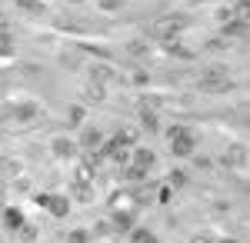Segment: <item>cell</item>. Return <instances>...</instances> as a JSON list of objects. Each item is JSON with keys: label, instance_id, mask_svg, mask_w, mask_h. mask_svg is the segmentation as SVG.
Listing matches in <instances>:
<instances>
[{"label": "cell", "instance_id": "6da1fadb", "mask_svg": "<svg viewBox=\"0 0 250 243\" xmlns=\"http://www.w3.org/2000/svg\"><path fill=\"white\" fill-rule=\"evenodd\" d=\"M197 90L200 94H230V90H237V80L230 77V67H224V63H213V67H207L204 70V77L197 80Z\"/></svg>", "mask_w": 250, "mask_h": 243}, {"label": "cell", "instance_id": "7a4b0ae2", "mask_svg": "<svg viewBox=\"0 0 250 243\" xmlns=\"http://www.w3.org/2000/svg\"><path fill=\"white\" fill-rule=\"evenodd\" d=\"M94 163L90 160H83L77 167V173L70 177V203H94V197H97V187H94Z\"/></svg>", "mask_w": 250, "mask_h": 243}, {"label": "cell", "instance_id": "3957f363", "mask_svg": "<svg viewBox=\"0 0 250 243\" xmlns=\"http://www.w3.org/2000/svg\"><path fill=\"white\" fill-rule=\"evenodd\" d=\"M167 140H170V153H173V157H180V160L193 157V153H197V147H200L197 130H193V127H187V123H173L170 130H167Z\"/></svg>", "mask_w": 250, "mask_h": 243}, {"label": "cell", "instance_id": "277c9868", "mask_svg": "<svg viewBox=\"0 0 250 243\" xmlns=\"http://www.w3.org/2000/svg\"><path fill=\"white\" fill-rule=\"evenodd\" d=\"M187 27H190V17H187V14H164V17L150 27V40H157V43H164V40H177Z\"/></svg>", "mask_w": 250, "mask_h": 243}, {"label": "cell", "instance_id": "5b68a950", "mask_svg": "<svg viewBox=\"0 0 250 243\" xmlns=\"http://www.w3.org/2000/svg\"><path fill=\"white\" fill-rule=\"evenodd\" d=\"M34 203H37L40 210H47L54 220H67V217H70V206H74L67 193H37Z\"/></svg>", "mask_w": 250, "mask_h": 243}, {"label": "cell", "instance_id": "8992f818", "mask_svg": "<svg viewBox=\"0 0 250 243\" xmlns=\"http://www.w3.org/2000/svg\"><path fill=\"white\" fill-rule=\"evenodd\" d=\"M104 140H107V137H104V130H100V127L83 123V127H80V137H77V150H83V153H97Z\"/></svg>", "mask_w": 250, "mask_h": 243}, {"label": "cell", "instance_id": "52a82bcc", "mask_svg": "<svg viewBox=\"0 0 250 243\" xmlns=\"http://www.w3.org/2000/svg\"><path fill=\"white\" fill-rule=\"evenodd\" d=\"M10 117H14L17 123H37L40 117H43V107H40L37 100H20L17 107L10 110Z\"/></svg>", "mask_w": 250, "mask_h": 243}, {"label": "cell", "instance_id": "ba28073f", "mask_svg": "<svg viewBox=\"0 0 250 243\" xmlns=\"http://www.w3.org/2000/svg\"><path fill=\"white\" fill-rule=\"evenodd\" d=\"M50 153H54L57 160H74L80 150H77V140H70L67 133H57V137L50 140Z\"/></svg>", "mask_w": 250, "mask_h": 243}, {"label": "cell", "instance_id": "9c48e42d", "mask_svg": "<svg viewBox=\"0 0 250 243\" xmlns=\"http://www.w3.org/2000/svg\"><path fill=\"white\" fill-rule=\"evenodd\" d=\"M220 37L230 40V43H240V40H247V20H244V17L224 20V27H220Z\"/></svg>", "mask_w": 250, "mask_h": 243}, {"label": "cell", "instance_id": "30bf717a", "mask_svg": "<svg viewBox=\"0 0 250 243\" xmlns=\"http://www.w3.org/2000/svg\"><path fill=\"white\" fill-rule=\"evenodd\" d=\"M127 163H134V167L147 170V173H154V167H157V153L137 143V147H130V160H127Z\"/></svg>", "mask_w": 250, "mask_h": 243}, {"label": "cell", "instance_id": "8fae6325", "mask_svg": "<svg viewBox=\"0 0 250 243\" xmlns=\"http://www.w3.org/2000/svg\"><path fill=\"white\" fill-rule=\"evenodd\" d=\"M137 217L130 213V210H114L110 213V226H114V237H127L130 230H134Z\"/></svg>", "mask_w": 250, "mask_h": 243}, {"label": "cell", "instance_id": "7c38bea8", "mask_svg": "<svg viewBox=\"0 0 250 243\" xmlns=\"http://www.w3.org/2000/svg\"><path fill=\"white\" fill-rule=\"evenodd\" d=\"M220 163L227 170H237L247 163V150H244V143H233V147H227L224 153H220Z\"/></svg>", "mask_w": 250, "mask_h": 243}, {"label": "cell", "instance_id": "4fadbf2b", "mask_svg": "<svg viewBox=\"0 0 250 243\" xmlns=\"http://www.w3.org/2000/svg\"><path fill=\"white\" fill-rule=\"evenodd\" d=\"M87 70H90V80H94V83H104V87L117 80V70L110 67V63H107V60H104V63H90Z\"/></svg>", "mask_w": 250, "mask_h": 243}, {"label": "cell", "instance_id": "5bb4252c", "mask_svg": "<svg viewBox=\"0 0 250 243\" xmlns=\"http://www.w3.org/2000/svg\"><path fill=\"white\" fill-rule=\"evenodd\" d=\"M27 223V217H23V210H20V206H3V226H7V230H10V233H17L20 226Z\"/></svg>", "mask_w": 250, "mask_h": 243}, {"label": "cell", "instance_id": "9a60e30c", "mask_svg": "<svg viewBox=\"0 0 250 243\" xmlns=\"http://www.w3.org/2000/svg\"><path fill=\"white\" fill-rule=\"evenodd\" d=\"M137 117H140V130L157 133L160 130V113L150 110V107H137Z\"/></svg>", "mask_w": 250, "mask_h": 243}, {"label": "cell", "instance_id": "2e32d148", "mask_svg": "<svg viewBox=\"0 0 250 243\" xmlns=\"http://www.w3.org/2000/svg\"><path fill=\"white\" fill-rule=\"evenodd\" d=\"M160 50H164L167 57H180V60H197V54H193V50H187V47H184L180 40H164V43H160Z\"/></svg>", "mask_w": 250, "mask_h": 243}, {"label": "cell", "instance_id": "e0dca14e", "mask_svg": "<svg viewBox=\"0 0 250 243\" xmlns=\"http://www.w3.org/2000/svg\"><path fill=\"white\" fill-rule=\"evenodd\" d=\"M127 243H160V240H157V233L150 230V226H140V223H134V230L127 233Z\"/></svg>", "mask_w": 250, "mask_h": 243}, {"label": "cell", "instance_id": "ac0fdd59", "mask_svg": "<svg viewBox=\"0 0 250 243\" xmlns=\"http://www.w3.org/2000/svg\"><path fill=\"white\" fill-rule=\"evenodd\" d=\"M150 50H154V43L147 37H134L130 43H127V54L137 57V60H144V57H150Z\"/></svg>", "mask_w": 250, "mask_h": 243}, {"label": "cell", "instance_id": "d6986e66", "mask_svg": "<svg viewBox=\"0 0 250 243\" xmlns=\"http://www.w3.org/2000/svg\"><path fill=\"white\" fill-rule=\"evenodd\" d=\"M104 97H107V87H104V83H94V80H90V83L83 87V103H100Z\"/></svg>", "mask_w": 250, "mask_h": 243}, {"label": "cell", "instance_id": "ffe728a7", "mask_svg": "<svg viewBox=\"0 0 250 243\" xmlns=\"http://www.w3.org/2000/svg\"><path fill=\"white\" fill-rule=\"evenodd\" d=\"M14 3H17V10L34 14V17H43V14H47V3H43V0H14Z\"/></svg>", "mask_w": 250, "mask_h": 243}, {"label": "cell", "instance_id": "44dd1931", "mask_svg": "<svg viewBox=\"0 0 250 243\" xmlns=\"http://www.w3.org/2000/svg\"><path fill=\"white\" fill-rule=\"evenodd\" d=\"M83 120H87V107H83V103H70L67 123H70V127H83Z\"/></svg>", "mask_w": 250, "mask_h": 243}, {"label": "cell", "instance_id": "7402d4cb", "mask_svg": "<svg viewBox=\"0 0 250 243\" xmlns=\"http://www.w3.org/2000/svg\"><path fill=\"white\" fill-rule=\"evenodd\" d=\"M147 177H150V173H147V170L134 167V163H124V180H127V183H144V180H147Z\"/></svg>", "mask_w": 250, "mask_h": 243}, {"label": "cell", "instance_id": "603a6c76", "mask_svg": "<svg viewBox=\"0 0 250 243\" xmlns=\"http://www.w3.org/2000/svg\"><path fill=\"white\" fill-rule=\"evenodd\" d=\"M187 180H190V177H187V170H177V167H173L170 173H167V183H170L173 190H184V187H187Z\"/></svg>", "mask_w": 250, "mask_h": 243}, {"label": "cell", "instance_id": "cb8c5ba5", "mask_svg": "<svg viewBox=\"0 0 250 243\" xmlns=\"http://www.w3.org/2000/svg\"><path fill=\"white\" fill-rule=\"evenodd\" d=\"M94 237H90V230L87 226H77V230H70L67 233V243H90Z\"/></svg>", "mask_w": 250, "mask_h": 243}, {"label": "cell", "instance_id": "d4e9b609", "mask_svg": "<svg viewBox=\"0 0 250 243\" xmlns=\"http://www.w3.org/2000/svg\"><path fill=\"white\" fill-rule=\"evenodd\" d=\"M17 237H20L23 243H37V226H34V223H23V226L17 230Z\"/></svg>", "mask_w": 250, "mask_h": 243}, {"label": "cell", "instance_id": "484cf974", "mask_svg": "<svg viewBox=\"0 0 250 243\" xmlns=\"http://www.w3.org/2000/svg\"><path fill=\"white\" fill-rule=\"evenodd\" d=\"M97 7H100L104 14H120V10H124V0H97Z\"/></svg>", "mask_w": 250, "mask_h": 243}, {"label": "cell", "instance_id": "4316f807", "mask_svg": "<svg viewBox=\"0 0 250 243\" xmlns=\"http://www.w3.org/2000/svg\"><path fill=\"white\" fill-rule=\"evenodd\" d=\"M230 47H233V43H230V40H224V37H213L210 43H207V50H213V54H227Z\"/></svg>", "mask_w": 250, "mask_h": 243}, {"label": "cell", "instance_id": "83f0119b", "mask_svg": "<svg viewBox=\"0 0 250 243\" xmlns=\"http://www.w3.org/2000/svg\"><path fill=\"white\" fill-rule=\"evenodd\" d=\"M90 237H100V240H104V237H114V226H110V220H100V223L90 230Z\"/></svg>", "mask_w": 250, "mask_h": 243}, {"label": "cell", "instance_id": "f1b7e54d", "mask_svg": "<svg viewBox=\"0 0 250 243\" xmlns=\"http://www.w3.org/2000/svg\"><path fill=\"white\" fill-rule=\"evenodd\" d=\"M157 190V203H170L173 200V187L170 183H160V187H154Z\"/></svg>", "mask_w": 250, "mask_h": 243}, {"label": "cell", "instance_id": "f546056e", "mask_svg": "<svg viewBox=\"0 0 250 243\" xmlns=\"http://www.w3.org/2000/svg\"><path fill=\"white\" fill-rule=\"evenodd\" d=\"M0 57H14V34L0 37Z\"/></svg>", "mask_w": 250, "mask_h": 243}, {"label": "cell", "instance_id": "4dcf8cb0", "mask_svg": "<svg viewBox=\"0 0 250 243\" xmlns=\"http://www.w3.org/2000/svg\"><path fill=\"white\" fill-rule=\"evenodd\" d=\"M230 10H233V17H244V20H247V14H250V0H237Z\"/></svg>", "mask_w": 250, "mask_h": 243}, {"label": "cell", "instance_id": "1f68e13d", "mask_svg": "<svg viewBox=\"0 0 250 243\" xmlns=\"http://www.w3.org/2000/svg\"><path fill=\"white\" fill-rule=\"evenodd\" d=\"M190 243H217V237L213 233H207V230H200V233H193Z\"/></svg>", "mask_w": 250, "mask_h": 243}, {"label": "cell", "instance_id": "d6a6232c", "mask_svg": "<svg viewBox=\"0 0 250 243\" xmlns=\"http://www.w3.org/2000/svg\"><path fill=\"white\" fill-rule=\"evenodd\" d=\"M190 160H193V163H197L200 170H210V167H213V160H210V157H204V153H193Z\"/></svg>", "mask_w": 250, "mask_h": 243}, {"label": "cell", "instance_id": "836d02e7", "mask_svg": "<svg viewBox=\"0 0 250 243\" xmlns=\"http://www.w3.org/2000/svg\"><path fill=\"white\" fill-rule=\"evenodd\" d=\"M134 83H137V87H147V83H150V74H147V70H137V74H134Z\"/></svg>", "mask_w": 250, "mask_h": 243}, {"label": "cell", "instance_id": "e575fe53", "mask_svg": "<svg viewBox=\"0 0 250 243\" xmlns=\"http://www.w3.org/2000/svg\"><path fill=\"white\" fill-rule=\"evenodd\" d=\"M217 17H220V23H224V20L233 17V10H230V7H220V10H217Z\"/></svg>", "mask_w": 250, "mask_h": 243}, {"label": "cell", "instance_id": "d590c367", "mask_svg": "<svg viewBox=\"0 0 250 243\" xmlns=\"http://www.w3.org/2000/svg\"><path fill=\"white\" fill-rule=\"evenodd\" d=\"M217 243H240L237 237H217Z\"/></svg>", "mask_w": 250, "mask_h": 243}, {"label": "cell", "instance_id": "8d00e7d4", "mask_svg": "<svg viewBox=\"0 0 250 243\" xmlns=\"http://www.w3.org/2000/svg\"><path fill=\"white\" fill-rule=\"evenodd\" d=\"M67 3H83V0H67Z\"/></svg>", "mask_w": 250, "mask_h": 243}, {"label": "cell", "instance_id": "74e56055", "mask_svg": "<svg viewBox=\"0 0 250 243\" xmlns=\"http://www.w3.org/2000/svg\"><path fill=\"white\" fill-rule=\"evenodd\" d=\"M170 243H173V240H170Z\"/></svg>", "mask_w": 250, "mask_h": 243}]
</instances>
